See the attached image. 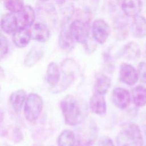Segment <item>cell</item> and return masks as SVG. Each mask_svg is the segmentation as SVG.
Masks as SVG:
<instances>
[{
    "label": "cell",
    "instance_id": "obj_1",
    "mask_svg": "<svg viewBox=\"0 0 146 146\" xmlns=\"http://www.w3.org/2000/svg\"><path fill=\"white\" fill-rule=\"evenodd\" d=\"M65 123L69 125L79 124L83 120L85 109L83 104L72 95H67L60 103Z\"/></svg>",
    "mask_w": 146,
    "mask_h": 146
},
{
    "label": "cell",
    "instance_id": "obj_2",
    "mask_svg": "<svg viewBox=\"0 0 146 146\" xmlns=\"http://www.w3.org/2000/svg\"><path fill=\"white\" fill-rule=\"evenodd\" d=\"M143 137L137 124L130 123L118 134L116 146H143Z\"/></svg>",
    "mask_w": 146,
    "mask_h": 146
},
{
    "label": "cell",
    "instance_id": "obj_3",
    "mask_svg": "<svg viewBox=\"0 0 146 146\" xmlns=\"http://www.w3.org/2000/svg\"><path fill=\"white\" fill-rule=\"evenodd\" d=\"M43 101L41 96L36 94L28 95L24 107V113L26 119L30 121L36 120L42 110Z\"/></svg>",
    "mask_w": 146,
    "mask_h": 146
},
{
    "label": "cell",
    "instance_id": "obj_4",
    "mask_svg": "<svg viewBox=\"0 0 146 146\" xmlns=\"http://www.w3.org/2000/svg\"><path fill=\"white\" fill-rule=\"evenodd\" d=\"M68 30L75 41L85 44L89 40V26L80 19H75L70 24Z\"/></svg>",
    "mask_w": 146,
    "mask_h": 146
},
{
    "label": "cell",
    "instance_id": "obj_5",
    "mask_svg": "<svg viewBox=\"0 0 146 146\" xmlns=\"http://www.w3.org/2000/svg\"><path fill=\"white\" fill-rule=\"evenodd\" d=\"M110 33L108 23L102 19L95 20L92 25V35L95 42L99 44L104 43Z\"/></svg>",
    "mask_w": 146,
    "mask_h": 146
},
{
    "label": "cell",
    "instance_id": "obj_6",
    "mask_svg": "<svg viewBox=\"0 0 146 146\" xmlns=\"http://www.w3.org/2000/svg\"><path fill=\"white\" fill-rule=\"evenodd\" d=\"M137 71L131 64L123 63L120 67L119 79L120 80L129 86L135 84L139 80Z\"/></svg>",
    "mask_w": 146,
    "mask_h": 146
},
{
    "label": "cell",
    "instance_id": "obj_7",
    "mask_svg": "<svg viewBox=\"0 0 146 146\" xmlns=\"http://www.w3.org/2000/svg\"><path fill=\"white\" fill-rule=\"evenodd\" d=\"M111 99L116 107L124 110L130 104L131 95L127 90L121 87H117L112 91Z\"/></svg>",
    "mask_w": 146,
    "mask_h": 146
},
{
    "label": "cell",
    "instance_id": "obj_8",
    "mask_svg": "<svg viewBox=\"0 0 146 146\" xmlns=\"http://www.w3.org/2000/svg\"><path fill=\"white\" fill-rule=\"evenodd\" d=\"M31 39L39 42H45L50 36V29L46 23L38 22L35 23L29 29Z\"/></svg>",
    "mask_w": 146,
    "mask_h": 146
},
{
    "label": "cell",
    "instance_id": "obj_9",
    "mask_svg": "<svg viewBox=\"0 0 146 146\" xmlns=\"http://www.w3.org/2000/svg\"><path fill=\"white\" fill-rule=\"evenodd\" d=\"M18 14L19 27L29 29L34 24L36 14L34 10L30 5L25 6L23 9Z\"/></svg>",
    "mask_w": 146,
    "mask_h": 146
},
{
    "label": "cell",
    "instance_id": "obj_10",
    "mask_svg": "<svg viewBox=\"0 0 146 146\" xmlns=\"http://www.w3.org/2000/svg\"><path fill=\"white\" fill-rule=\"evenodd\" d=\"M1 30L7 34H14L19 28L17 16L14 13H7L4 15L1 21Z\"/></svg>",
    "mask_w": 146,
    "mask_h": 146
},
{
    "label": "cell",
    "instance_id": "obj_11",
    "mask_svg": "<svg viewBox=\"0 0 146 146\" xmlns=\"http://www.w3.org/2000/svg\"><path fill=\"white\" fill-rule=\"evenodd\" d=\"M44 48L41 45L34 46L26 55L23 64L26 67H31L37 63L43 56Z\"/></svg>",
    "mask_w": 146,
    "mask_h": 146
},
{
    "label": "cell",
    "instance_id": "obj_12",
    "mask_svg": "<svg viewBox=\"0 0 146 146\" xmlns=\"http://www.w3.org/2000/svg\"><path fill=\"white\" fill-rule=\"evenodd\" d=\"M123 13L129 17H135L141 10V0H122L121 5Z\"/></svg>",
    "mask_w": 146,
    "mask_h": 146
},
{
    "label": "cell",
    "instance_id": "obj_13",
    "mask_svg": "<svg viewBox=\"0 0 146 146\" xmlns=\"http://www.w3.org/2000/svg\"><path fill=\"white\" fill-rule=\"evenodd\" d=\"M31 39V36L29 29L19 27L13 34V41L14 44L19 48L27 46Z\"/></svg>",
    "mask_w": 146,
    "mask_h": 146
},
{
    "label": "cell",
    "instance_id": "obj_14",
    "mask_svg": "<svg viewBox=\"0 0 146 146\" xmlns=\"http://www.w3.org/2000/svg\"><path fill=\"white\" fill-rule=\"evenodd\" d=\"M58 44L63 51L69 52L71 51L75 46V40L71 35L69 30L63 29L59 35Z\"/></svg>",
    "mask_w": 146,
    "mask_h": 146
},
{
    "label": "cell",
    "instance_id": "obj_15",
    "mask_svg": "<svg viewBox=\"0 0 146 146\" xmlns=\"http://www.w3.org/2000/svg\"><path fill=\"white\" fill-rule=\"evenodd\" d=\"M90 106L91 111L94 113L100 115L105 114L107 106L104 95L95 93L90 99Z\"/></svg>",
    "mask_w": 146,
    "mask_h": 146
},
{
    "label": "cell",
    "instance_id": "obj_16",
    "mask_svg": "<svg viewBox=\"0 0 146 146\" xmlns=\"http://www.w3.org/2000/svg\"><path fill=\"white\" fill-rule=\"evenodd\" d=\"M132 33L136 38H143L146 36V19L138 15L133 18L131 25Z\"/></svg>",
    "mask_w": 146,
    "mask_h": 146
},
{
    "label": "cell",
    "instance_id": "obj_17",
    "mask_svg": "<svg viewBox=\"0 0 146 146\" xmlns=\"http://www.w3.org/2000/svg\"><path fill=\"white\" fill-rule=\"evenodd\" d=\"M26 98V93L22 89L16 90L11 94L10 96V103L14 111L16 112L21 111Z\"/></svg>",
    "mask_w": 146,
    "mask_h": 146
},
{
    "label": "cell",
    "instance_id": "obj_18",
    "mask_svg": "<svg viewBox=\"0 0 146 146\" xmlns=\"http://www.w3.org/2000/svg\"><path fill=\"white\" fill-rule=\"evenodd\" d=\"M131 97L133 104L139 107L146 105V88L143 86H137L131 91Z\"/></svg>",
    "mask_w": 146,
    "mask_h": 146
},
{
    "label": "cell",
    "instance_id": "obj_19",
    "mask_svg": "<svg viewBox=\"0 0 146 146\" xmlns=\"http://www.w3.org/2000/svg\"><path fill=\"white\" fill-rule=\"evenodd\" d=\"M60 79V70L58 65L54 62L50 63L46 71L47 82L51 86L55 87Z\"/></svg>",
    "mask_w": 146,
    "mask_h": 146
},
{
    "label": "cell",
    "instance_id": "obj_20",
    "mask_svg": "<svg viewBox=\"0 0 146 146\" xmlns=\"http://www.w3.org/2000/svg\"><path fill=\"white\" fill-rule=\"evenodd\" d=\"M42 5L39 7V14L42 15L44 17V21L45 18V23L46 22H51L52 23H54L57 18V14L54 6L52 4H41ZM47 25V24H46Z\"/></svg>",
    "mask_w": 146,
    "mask_h": 146
},
{
    "label": "cell",
    "instance_id": "obj_21",
    "mask_svg": "<svg viewBox=\"0 0 146 146\" xmlns=\"http://www.w3.org/2000/svg\"><path fill=\"white\" fill-rule=\"evenodd\" d=\"M110 86V78L104 74H100L96 78L94 84V90L95 93L104 95L107 93Z\"/></svg>",
    "mask_w": 146,
    "mask_h": 146
},
{
    "label": "cell",
    "instance_id": "obj_22",
    "mask_svg": "<svg viewBox=\"0 0 146 146\" xmlns=\"http://www.w3.org/2000/svg\"><path fill=\"white\" fill-rule=\"evenodd\" d=\"M123 55L128 59L138 58L140 55V48L139 45L134 42L127 43L123 48Z\"/></svg>",
    "mask_w": 146,
    "mask_h": 146
},
{
    "label": "cell",
    "instance_id": "obj_23",
    "mask_svg": "<svg viewBox=\"0 0 146 146\" xmlns=\"http://www.w3.org/2000/svg\"><path fill=\"white\" fill-rule=\"evenodd\" d=\"M75 142L74 132L68 129L63 131L60 133L58 140V146H75Z\"/></svg>",
    "mask_w": 146,
    "mask_h": 146
},
{
    "label": "cell",
    "instance_id": "obj_24",
    "mask_svg": "<svg viewBox=\"0 0 146 146\" xmlns=\"http://www.w3.org/2000/svg\"><path fill=\"white\" fill-rule=\"evenodd\" d=\"M5 7L12 13H19L25 7L23 0H4Z\"/></svg>",
    "mask_w": 146,
    "mask_h": 146
},
{
    "label": "cell",
    "instance_id": "obj_25",
    "mask_svg": "<svg viewBox=\"0 0 146 146\" xmlns=\"http://www.w3.org/2000/svg\"><path fill=\"white\" fill-rule=\"evenodd\" d=\"M1 40V49H0V57L2 59L7 54L9 50V43L7 38L2 34L0 35Z\"/></svg>",
    "mask_w": 146,
    "mask_h": 146
},
{
    "label": "cell",
    "instance_id": "obj_26",
    "mask_svg": "<svg viewBox=\"0 0 146 146\" xmlns=\"http://www.w3.org/2000/svg\"><path fill=\"white\" fill-rule=\"evenodd\" d=\"M137 72L139 78L141 81L146 84V63L141 62L137 67Z\"/></svg>",
    "mask_w": 146,
    "mask_h": 146
},
{
    "label": "cell",
    "instance_id": "obj_27",
    "mask_svg": "<svg viewBox=\"0 0 146 146\" xmlns=\"http://www.w3.org/2000/svg\"><path fill=\"white\" fill-rule=\"evenodd\" d=\"M99 146H115L112 140L108 137L104 136L103 137L99 143Z\"/></svg>",
    "mask_w": 146,
    "mask_h": 146
},
{
    "label": "cell",
    "instance_id": "obj_28",
    "mask_svg": "<svg viewBox=\"0 0 146 146\" xmlns=\"http://www.w3.org/2000/svg\"><path fill=\"white\" fill-rule=\"evenodd\" d=\"M55 1L59 5H63L65 3V0H55Z\"/></svg>",
    "mask_w": 146,
    "mask_h": 146
},
{
    "label": "cell",
    "instance_id": "obj_29",
    "mask_svg": "<svg viewBox=\"0 0 146 146\" xmlns=\"http://www.w3.org/2000/svg\"><path fill=\"white\" fill-rule=\"evenodd\" d=\"M40 1H47L48 0H40Z\"/></svg>",
    "mask_w": 146,
    "mask_h": 146
},
{
    "label": "cell",
    "instance_id": "obj_30",
    "mask_svg": "<svg viewBox=\"0 0 146 146\" xmlns=\"http://www.w3.org/2000/svg\"><path fill=\"white\" fill-rule=\"evenodd\" d=\"M145 131H146V128H145Z\"/></svg>",
    "mask_w": 146,
    "mask_h": 146
}]
</instances>
